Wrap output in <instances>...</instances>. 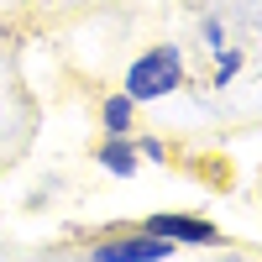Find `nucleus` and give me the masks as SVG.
I'll list each match as a JSON object with an SVG mask.
<instances>
[{
	"instance_id": "1",
	"label": "nucleus",
	"mask_w": 262,
	"mask_h": 262,
	"mask_svg": "<svg viewBox=\"0 0 262 262\" xmlns=\"http://www.w3.org/2000/svg\"><path fill=\"white\" fill-rule=\"evenodd\" d=\"M173 84H179V48H158V53H147L137 69L126 74V90L137 95V100H163Z\"/></svg>"
},
{
	"instance_id": "2",
	"label": "nucleus",
	"mask_w": 262,
	"mask_h": 262,
	"mask_svg": "<svg viewBox=\"0 0 262 262\" xmlns=\"http://www.w3.org/2000/svg\"><path fill=\"white\" fill-rule=\"evenodd\" d=\"M95 257L100 262H158V257H168V242L163 236H147V242H111Z\"/></svg>"
},
{
	"instance_id": "3",
	"label": "nucleus",
	"mask_w": 262,
	"mask_h": 262,
	"mask_svg": "<svg viewBox=\"0 0 262 262\" xmlns=\"http://www.w3.org/2000/svg\"><path fill=\"white\" fill-rule=\"evenodd\" d=\"M147 231H152V236H179V242H221V236H215V226H205V221H184V215H152Z\"/></svg>"
},
{
	"instance_id": "4",
	"label": "nucleus",
	"mask_w": 262,
	"mask_h": 262,
	"mask_svg": "<svg viewBox=\"0 0 262 262\" xmlns=\"http://www.w3.org/2000/svg\"><path fill=\"white\" fill-rule=\"evenodd\" d=\"M100 163H105V168H116V173H131V168H137V158H131V147H126V142H111V147L100 152Z\"/></svg>"
},
{
	"instance_id": "5",
	"label": "nucleus",
	"mask_w": 262,
	"mask_h": 262,
	"mask_svg": "<svg viewBox=\"0 0 262 262\" xmlns=\"http://www.w3.org/2000/svg\"><path fill=\"white\" fill-rule=\"evenodd\" d=\"M126 121H131V100H111L105 105V126L111 131H126Z\"/></svg>"
}]
</instances>
